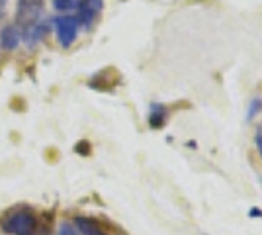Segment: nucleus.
<instances>
[{
  "instance_id": "423d86ee",
  "label": "nucleus",
  "mask_w": 262,
  "mask_h": 235,
  "mask_svg": "<svg viewBox=\"0 0 262 235\" xmlns=\"http://www.w3.org/2000/svg\"><path fill=\"white\" fill-rule=\"evenodd\" d=\"M20 44H22V32L16 24H8L0 30V45L6 51H14Z\"/></svg>"
},
{
  "instance_id": "1a4fd4ad",
  "label": "nucleus",
  "mask_w": 262,
  "mask_h": 235,
  "mask_svg": "<svg viewBox=\"0 0 262 235\" xmlns=\"http://www.w3.org/2000/svg\"><path fill=\"white\" fill-rule=\"evenodd\" d=\"M82 0H53V8L57 12H77Z\"/></svg>"
},
{
  "instance_id": "7ed1b4c3",
  "label": "nucleus",
  "mask_w": 262,
  "mask_h": 235,
  "mask_svg": "<svg viewBox=\"0 0 262 235\" xmlns=\"http://www.w3.org/2000/svg\"><path fill=\"white\" fill-rule=\"evenodd\" d=\"M51 24H53V28H55L57 39H59V44L63 45V47H71V45L75 44V39H77V35H78V30H80L77 16L63 14V16H57Z\"/></svg>"
},
{
  "instance_id": "9d476101",
  "label": "nucleus",
  "mask_w": 262,
  "mask_h": 235,
  "mask_svg": "<svg viewBox=\"0 0 262 235\" xmlns=\"http://www.w3.org/2000/svg\"><path fill=\"white\" fill-rule=\"evenodd\" d=\"M57 235H78V231H77V227H75V224L63 222V224L59 225V231H57Z\"/></svg>"
},
{
  "instance_id": "9b49d317",
  "label": "nucleus",
  "mask_w": 262,
  "mask_h": 235,
  "mask_svg": "<svg viewBox=\"0 0 262 235\" xmlns=\"http://www.w3.org/2000/svg\"><path fill=\"white\" fill-rule=\"evenodd\" d=\"M254 147H256L258 155L262 157V125H256V130H254Z\"/></svg>"
},
{
  "instance_id": "f03ea898",
  "label": "nucleus",
  "mask_w": 262,
  "mask_h": 235,
  "mask_svg": "<svg viewBox=\"0 0 262 235\" xmlns=\"http://www.w3.org/2000/svg\"><path fill=\"white\" fill-rule=\"evenodd\" d=\"M43 0H18L16 6V26L24 30L30 28L33 24L39 22L41 14H43Z\"/></svg>"
},
{
  "instance_id": "0eeeda50",
  "label": "nucleus",
  "mask_w": 262,
  "mask_h": 235,
  "mask_svg": "<svg viewBox=\"0 0 262 235\" xmlns=\"http://www.w3.org/2000/svg\"><path fill=\"white\" fill-rule=\"evenodd\" d=\"M75 227L80 235H108V231L102 227L98 220L86 218V216H78L75 218Z\"/></svg>"
},
{
  "instance_id": "f8f14e48",
  "label": "nucleus",
  "mask_w": 262,
  "mask_h": 235,
  "mask_svg": "<svg viewBox=\"0 0 262 235\" xmlns=\"http://www.w3.org/2000/svg\"><path fill=\"white\" fill-rule=\"evenodd\" d=\"M262 112V100L260 98H256V100L251 102V108H249V120L254 118V114H260Z\"/></svg>"
},
{
  "instance_id": "39448f33",
  "label": "nucleus",
  "mask_w": 262,
  "mask_h": 235,
  "mask_svg": "<svg viewBox=\"0 0 262 235\" xmlns=\"http://www.w3.org/2000/svg\"><path fill=\"white\" fill-rule=\"evenodd\" d=\"M49 30H51V24H47V22L33 24V26L26 28L22 32V41L28 45V47H35V45L43 39L45 35L49 34Z\"/></svg>"
},
{
  "instance_id": "6e6552de",
  "label": "nucleus",
  "mask_w": 262,
  "mask_h": 235,
  "mask_svg": "<svg viewBox=\"0 0 262 235\" xmlns=\"http://www.w3.org/2000/svg\"><path fill=\"white\" fill-rule=\"evenodd\" d=\"M166 122V108L163 104H151V112H149V123L151 127H161Z\"/></svg>"
},
{
  "instance_id": "20e7f679",
  "label": "nucleus",
  "mask_w": 262,
  "mask_h": 235,
  "mask_svg": "<svg viewBox=\"0 0 262 235\" xmlns=\"http://www.w3.org/2000/svg\"><path fill=\"white\" fill-rule=\"evenodd\" d=\"M102 6H104L102 0H82L80 6H78V10H77L78 26H82V28L90 30V26L94 24L96 16L102 12Z\"/></svg>"
},
{
  "instance_id": "f257e3e1",
  "label": "nucleus",
  "mask_w": 262,
  "mask_h": 235,
  "mask_svg": "<svg viewBox=\"0 0 262 235\" xmlns=\"http://www.w3.org/2000/svg\"><path fill=\"white\" fill-rule=\"evenodd\" d=\"M35 216L30 208H18L4 216L2 229L10 235H33L35 233Z\"/></svg>"
},
{
  "instance_id": "ddd939ff",
  "label": "nucleus",
  "mask_w": 262,
  "mask_h": 235,
  "mask_svg": "<svg viewBox=\"0 0 262 235\" xmlns=\"http://www.w3.org/2000/svg\"><path fill=\"white\" fill-rule=\"evenodd\" d=\"M6 4H8V0H0V20H2L4 14H6Z\"/></svg>"
}]
</instances>
